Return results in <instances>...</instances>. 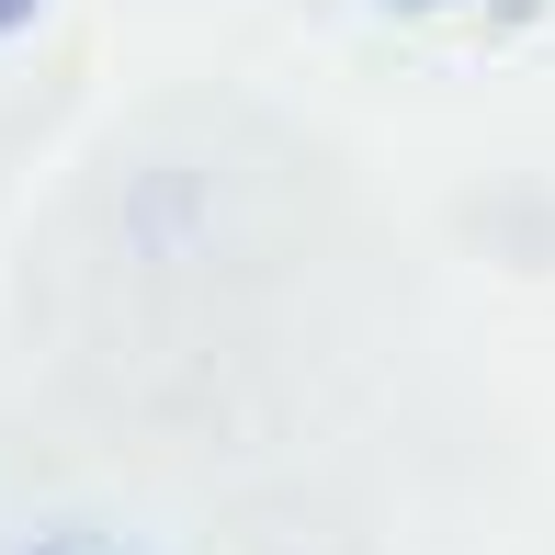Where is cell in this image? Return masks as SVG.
I'll return each mask as SVG.
<instances>
[{"label": "cell", "mask_w": 555, "mask_h": 555, "mask_svg": "<svg viewBox=\"0 0 555 555\" xmlns=\"http://www.w3.org/2000/svg\"><path fill=\"white\" fill-rule=\"evenodd\" d=\"M0 555H147V544L114 533V521H35V533H12Z\"/></svg>", "instance_id": "cell-1"}, {"label": "cell", "mask_w": 555, "mask_h": 555, "mask_svg": "<svg viewBox=\"0 0 555 555\" xmlns=\"http://www.w3.org/2000/svg\"><path fill=\"white\" fill-rule=\"evenodd\" d=\"M12 23H35V0H0V35H12Z\"/></svg>", "instance_id": "cell-2"}, {"label": "cell", "mask_w": 555, "mask_h": 555, "mask_svg": "<svg viewBox=\"0 0 555 555\" xmlns=\"http://www.w3.org/2000/svg\"><path fill=\"white\" fill-rule=\"evenodd\" d=\"M420 12H431V0H420Z\"/></svg>", "instance_id": "cell-3"}]
</instances>
